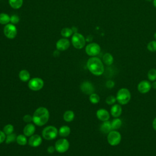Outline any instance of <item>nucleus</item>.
<instances>
[{
  "mask_svg": "<svg viewBox=\"0 0 156 156\" xmlns=\"http://www.w3.org/2000/svg\"><path fill=\"white\" fill-rule=\"evenodd\" d=\"M87 66L89 71L95 76H101L104 72L102 61L96 57L90 58L87 62Z\"/></svg>",
  "mask_w": 156,
  "mask_h": 156,
  "instance_id": "obj_1",
  "label": "nucleus"
},
{
  "mask_svg": "<svg viewBox=\"0 0 156 156\" xmlns=\"http://www.w3.org/2000/svg\"><path fill=\"white\" fill-rule=\"evenodd\" d=\"M33 122L38 126L45 125L49 118V112L48 110L43 107H40L35 110L33 115Z\"/></svg>",
  "mask_w": 156,
  "mask_h": 156,
  "instance_id": "obj_2",
  "label": "nucleus"
},
{
  "mask_svg": "<svg viewBox=\"0 0 156 156\" xmlns=\"http://www.w3.org/2000/svg\"><path fill=\"white\" fill-rule=\"evenodd\" d=\"M116 101L120 105L127 104L131 99L130 91L126 88H120L116 93Z\"/></svg>",
  "mask_w": 156,
  "mask_h": 156,
  "instance_id": "obj_3",
  "label": "nucleus"
},
{
  "mask_svg": "<svg viewBox=\"0 0 156 156\" xmlns=\"http://www.w3.org/2000/svg\"><path fill=\"white\" fill-rule=\"evenodd\" d=\"M58 133V131L57 129L53 126H48L44 127L42 131V136L43 138L46 140H52L55 139Z\"/></svg>",
  "mask_w": 156,
  "mask_h": 156,
  "instance_id": "obj_4",
  "label": "nucleus"
},
{
  "mask_svg": "<svg viewBox=\"0 0 156 156\" xmlns=\"http://www.w3.org/2000/svg\"><path fill=\"white\" fill-rule=\"evenodd\" d=\"M121 141V133L115 130H111L107 135V141L112 146L118 145Z\"/></svg>",
  "mask_w": 156,
  "mask_h": 156,
  "instance_id": "obj_5",
  "label": "nucleus"
},
{
  "mask_svg": "<svg viewBox=\"0 0 156 156\" xmlns=\"http://www.w3.org/2000/svg\"><path fill=\"white\" fill-rule=\"evenodd\" d=\"M85 37L79 33H74L71 38V43L73 46L78 49L83 48L85 45Z\"/></svg>",
  "mask_w": 156,
  "mask_h": 156,
  "instance_id": "obj_6",
  "label": "nucleus"
},
{
  "mask_svg": "<svg viewBox=\"0 0 156 156\" xmlns=\"http://www.w3.org/2000/svg\"><path fill=\"white\" fill-rule=\"evenodd\" d=\"M44 86V82L42 79L39 77H34L29 80L28 87L29 88L34 91H39Z\"/></svg>",
  "mask_w": 156,
  "mask_h": 156,
  "instance_id": "obj_7",
  "label": "nucleus"
},
{
  "mask_svg": "<svg viewBox=\"0 0 156 156\" xmlns=\"http://www.w3.org/2000/svg\"><path fill=\"white\" fill-rule=\"evenodd\" d=\"M55 149L58 153H64L66 152L69 147V143L65 138L58 140L55 144Z\"/></svg>",
  "mask_w": 156,
  "mask_h": 156,
  "instance_id": "obj_8",
  "label": "nucleus"
},
{
  "mask_svg": "<svg viewBox=\"0 0 156 156\" xmlns=\"http://www.w3.org/2000/svg\"><path fill=\"white\" fill-rule=\"evenodd\" d=\"M4 34L5 36L9 39H13L17 35V29L13 24H7L4 28Z\"/></svg>",
  "mask_w": 156,
  "mask_h": 156,
  "instance_id": "obj_9",
  "label": "nucleus"
},
{
  "mask_svg": "<svg viewBox=\"0 0 156 156\" xmlns=\"http://www.w3.org/2000/svg\"><path fill=\"white\" fill-rule=\"evenodd\" d=\"M101 51L100 46L96 43H91L87 45L85 48L86 53L91 57H95L98 55Z\"/></svg>",
  "mask_w": 156,
  "mask_h": 156,
  "instance_id": "obj_10",
  "label": "nucleus"
},
{
  "mask_svg": "<svg viewBox=\"0 0 156 156\" xmlns=\"http://www.w3.org/2000/svg\"><path fill=\"white\" fill-rule=\"evenodd\" d=\"M80 90L85 94L90 95L93 93L94 91V88L93 85L89 81H84L83 82L80 86Z\"/></svg>",
  "mask_w": 156,
  "mask_h": 156,
  "instance_id": "obj_11",
  "label": "nucleus"
},
{
  "mask_svg": "<svg viewBox=\"0 0 156 156\" xmlns=\"http://www.w3.org/2000/svg\"><path fill=\"white\" fill-rule=\"evenodd\" d=\"M151 87L152 85L150 82L146 80H143L138 84L137 89L140 93L145 94L151 90Z\"/></svg>",
  "mask_w": 156,
  "mask_h": 156,
  "instance_id": "obj_12",
  "label": "nucleus"
},
{
  "mask_svg": "<svg viewBox=\"0 0 156 156\" xmlns=\"http://www.w3.org/2000/svg\"><path fill=\"white\" fill-rule=\"evenodd\" d=\"M70 46V42L66 38H60L56 43V48L58 51H63L69 48Z\"/></svg>",
  "mask_w": 156,
  "mask_h": 156,
  "instance_id": "obj_13",
  "label": "nucleus"
},
{
  "mask_svg": "<svg viewBox=\"0 0 156 156\" xmlns=\"http://www.w3.org/2000/svg\"><path fill=\"white\" fill-rule=\"evenodd\" d=\"M42 143V138L41 136L37 134H34L30 136L28 140V144L29 146L35 147L39 146Z\"/></svg>",
  "mask_w": 156,
  "mask_h": 156,
  "instance_id": "obj_14",
  "label": "nucleus"
},
{
  "mask_svg": "<svg viewBox=\"0 0 156 156\" xmlns=\"http://www.w3.org/2000/svg\"><path fill=\"white\" fill-rule=\"evenodd\" d=\"M96 116L100 121L104 122L109 119L110 114L105 108H99L96 112Z\"/></svg>",
  "mask_w": 156,
  "mask_h": 156,
  "instance_id": "obj_15",
  "label": "nucleus"
},
{
  "mask_svg": "<svg viewBox=\"0 0 156 156\" xmlns=\"http://www.w3.org/2000/svg\"><path fill=\"white\" fill-rule=\"evenodd\" d=\"M110 113L114 118H118L122 113V107L120 104H113L110 109Z\"/></svg>",
  "mask_w": 156,
  "mask_h": 156,
  "instance_id": "obj_16",
  "label": "nucleus"
},
{
  "mask_svg": "<svg viewBox=\"0 0 156 156\" xmlns=\"http://www.w3.org/2000/svg\"><path fill=\"white\" fill-rule=\"evenodd\" d=\"M35 131V126L32 123H28L23 129V133L26 136H30L34 134Z\"/></svg>",
  "mask_w": 156,
  "mask_h": 156,
  "instance_id": "obj_17",
  "label": "nucleus"
},
{
  "mask_svg": "<svg viewBox=\"0 0 156 156\" xmlns=\"http://www.w3.org/2000/svg\"><path fill=\"white\" fill-rule=\"evenodd\" d=\"M100 130L103 133H108L111 130H112L111 122L108 120L104 121L100 126Z\"/></svg>",
  "mask_w": 156,
  "mask_h": 156,
  "instance_id": "obj_18",
  "label": "nucleus"
},
{
  "mask_svg": "<svg viewBox=\"0 0 156 156\" xmlns=\"http://www.w3.org/2000/svg\"><path fill=\"white\" fill-rule=\"evenodd\" d=\"M30 73L26 69H22L19 73V78L22 82H27L30 80Z\"/></svg>",
  "mask_w": 156,
  "mask_h": 156,
  "instance_id": "obj_19",
  "label": "nucleus"
},
{
  "mask_svg": "<svg viewBox=\"0 0 156 156\" xmlns=\"http://www.w3.org/2000/svg\"><path fill=\"white\" fill-rule=\"evenodd\" d=\"M58 131L60 136L63 137H66L70 134L71 129H70V127L68 126H63L60 127Z\"/></svg>",
  "mask_w": 156,
  "mask_h": 156,
  "instance_id": "obj_20",
  "label": "nucleus"
},
{
  "mask_svg": "<svg viewBox=\"0 0 156 156\" xmlns=\"http://www.w3.org/2000/svg\"><path fill=\"white\" fill-rule=\"evenodd\" d=\"M102 62L107 65H111L113 62V57L110 53H105L102 57Z\"/></svg>",
  "mask_w": 156,
  "mask_h": 156,
  "instance_id": "obj_21",
  "label": "nucleus"
},
{
  "mask_svg": "<svg viewBox=\"0 0 156 156\" xmlns=\"http://www.w3.org/2000/svg\"><path fill=\"white\" fill-rule=\"evenodd\" d=\"M74 113L72 110H67L63 114V119L66 122H71L74 119Z\"/></svg>",
  "mask_w": 156,
  "mask_h": 156,
  "instance_id": "obj_22",
  "label": "nucleus"
},
{
  "mask_svg": "<svg viewBox=\"0 0 156 156\" xmlns=\"http://www.w3.org/2000/svg\"><path fill=\"white\" fill-rule=\"evenodd\" d=\"M111 125L112 130H117V129H119L121 127L122 121L118 118H115L111 121Z\"/></svg>",
  "mask_w": 156,
  "mask_h": 156,
  "instance_id": "obj_23",
  "label": "nucleus"
},
{
  "mask_svg": "<svg viewBox=\"0 0 156 156\" xmlns=\"http://www.w3.org/2000/svg\"><path fill=\"white\" fill-rule=\"evenodd\" d=\"M9 2L11 7L14 9H18L22 6L23 0H9Z\"/></svg>",
  "mask_w": 156,
  "mask_h": 156,
  "instance_id": "obj_24",
  "label": "nucleus"
},
{
  "mask_svg": "<svg viewBox=\"0 0 156 156\" xmlns=\"http://www.w3.org/2000/svg\"><path fill=\"white\" fill-rule=\"evenodd\" d=\"M10 21V16L5 13H0V24H7Z\"/></svg>",
  "mask_w": 156,
  "mask_h": 156,
  "instance_id": "obj_25",
  "label": "nucleus"
},
{
  "mask_svg": "<svg viewBox=\"0 0 156 156\" xmlns=\"http://www.w3.org/2000/svg\"><path fill=\"white\" fill-rule=\"evenodd\" d=\"M27 136L24 135H22V134H20V135H18L17 136H16V141L17 142V143L20 145V146H24L27 144Z\"/></svg>",
  "mask_w": 156,
  "mask_h": 156,
  "instance_id": "obj_26",
  "label": "nucleus"
},
{
  "mask_svg": "<svg viewBox=\"0 0 156 156\" xmlns=\"http://www.w3.org/2000/svg\"><path fill=\"white\" fill-rule=\"evenodd\" d=\"M147 77L148 79L151 82L156 80V69L152 68L149 69L147 73Z\"/></svg>",
  "mask_w": 156,
  "mask_h": 156,
  "instance_id": "obj_27",
  "label": "nucleus"
},
{
  "mask_svg": "<svg viewBox=\"0 0 156 156\" xmlns=\"http://www.w3.org/2000/svg\"><path fill=\"white\" fill-rule=\"evenodd\" d=\"M61 35L65 38L69 37L71 35H73V30L71 28L65 27L61 30Z\"/></svg>",
  "mask_w": 156,
  "mask_h": 156,
  "instance_id": "obj_28",
  "label": "nucleus"
},
{
  "mask_svg": "<svg viewBox=\"0 0 156 156\" xmlns=\"http://www.w3.org/2000/svg\"><path fill=\"white\" fill-rule=\"evenodd\" d=\"M89 100L91 102V103L96 104H98L100 101V98L98 94L96 93H92L89 96Z\"/></svg>",
  "mask_w": 156,
  "mask_h": 156,
  "instance_id": "obj_29",
  "label": "nucleus"
},
{
  "mask_svg": "<svg viewBox=\"0 0 156 156\" xmlns=\"http://www.w3.org/2000/svg\"><path fill=\"white\" fill-rule=\"evenodd\" d=\"M13 130H14V127H13V125H12L10 124H6L3 128V132L5 133V134L6 135L12 133Z\"/></svg>",
  "mask_w": 156,
  "mask_h": 156,
  "instance_id": "obj_30",
  "label": "nucleus"
},
{
  "mask_svg": "<svg viewBox=\"0 0 156 156\" xmlns=\"http://www.w3.org/2000/svg\"><path fill=\"white\" fill-rule=\"evenodd\" d=\"M16 135L15 133H11V134H9V135H7L6 136V138H5V142L6 144H10L12 142H14L16 139Z\"/></svg>",
  "mask_w": 156,
  "mask_h": 156,
  "instance_id": "obj_31",
  "label": "nucleus"
},
{
  "mask_svg": "<svg viewBox=\"0 0 156 156\" xmlns=\"http://www.w3.org/2000/svg\"><path fill=\"white\" fill-rule=\"evenodd\" d=\"M147 49L151 52L156 51V40H153L150 41L147 45Z\"/></svg>",
  "mask_w": 156,
  "mask_h": 156,
  "instance_id": "obj_32",
  "label": "nucleus"
},
{
  "mask_svg": "<svg viewBox=\"0 0 156 156\" xmlns=\"http://www.w3.org/2000/svg\"><path fill=\"white\" fill-rule=\"evenodd\" d=\"M116 101V98L113 95H110L107 96L105 99V102L108 105H113L115 104Z\"/></svg>",
  "mask_w": 156,
  "mask_h": 156,
  "instance_id": "obj_33",
  "label": "nucleus"
},
{
  "mask_svg": "<svg viewBox=\"0 0 156 156\" xmlns=\"http://www.w3.org/2000/svg\"><path fill=\"white\" fill-rule=\"evenodd\" d=\"M19 21H20V18L16 15H12L10 16V22H11L12 24H16Z\"/></svg>",
  "mask_w": 156,
  "mask_h": 156,
  "instance_id": "obj_34",
  "label": "nucleus"
},
{
  "mask_svg": "<svg viewBox=\"0 0 156 156\" xmlns=\"http://www.w3.org/2000/svg\"><path fill=\"white\" fill-rule=\"evenodd\" d=\"M23 121L25 122H27V123H30L31 121H33V118H32V116H31L30 115H25L23 118Z\"/></svg>",
  "mask_w": 156,
  "mask_h": 156,
  "instance_id": "obj_35",
  "label": "nucleus"
},
{
  "mask_svg": "<svg viewBox=\"0 0 156 156\" xmlns=\"http://www.w3.org/2000/svg\"><path fill=\"white\" fill-rule=\"evenodd\" d=\"M105 86L108 88H112L115 87V82L112 80H108L106 82Z\"/></svg>",
  "mask_w": 156,
  "mask_h": 156,
  "instance_id": "obj_36",
  "label": "nucleus"
},
{
  "mask_svg": "<svg viewBox=\"0 0 156 156\" xmlns=\"http://www.w3.org/2000/svg\"><path fill=\"white\" fill-rule=\"evenodd\" d=\"M5 138H6V135L5 134V133L3 131L0 130V144L5 141Z\"/></svg>",
  "mask_w": 156,
  "mask_h": 156,
  "instance_id": "obj_37",
  "label": "nucleus"
},
{
  "mask_svg": "<svg viewBox=\"0 0 156 156\" xmlns=\"http://www.w3.org/2000/svg\"><path fill=\"white\" fill-rule=\"evenodd\" d=\"M55 151V147L52 146H50L48 147L47 149V151L49 154H52L54 151Z\"/></svg>",
  "mask_w": 156,
  "mask_h": 156,
  "instance_id": "obj_38",
  "label": "nucleus"
},
{
  "mask_svg": "<svg viewBox=\"0 0 156 156\" xmlns=\"http://www.w3.org/2000/svg\"><path fill=\"white\" fill-rule=\"evenodd\" d=\"M152 127L155 130H156V118H155L152 121Z\"/></svg>",
  "mask_w": 156,
  "mask_h": 156,
  "instance_id": "obj_39",
  "label": "nucleus"
},
{
  "mask_svg": "<svg viewBox=\"0 0 156 156\" xmlns=\"http://www.w3.org/2000/svg\"><path fill=\"white\" fill-rule=\"evenodd\" d=\"M151 85H152V87L153 88L156 89V80L154 81L153 83L151 84Z\"/></svg>",
  "mask_w": 156,
  "mask_h": 156,
  "instance_id": "obj_40",
  "label": "nucleus"
},
{
  "mask_svg": "<svg viewBox=\"0 0 156 156\" xmlns=\"http://www.w3.org/2000/svg\"><path fill=\"white\" fill-rule=\"evenodd\" d=\"M153 4H154V7L156 8V0H154V1H153Z\"/></svg>",
  "mask_w": 156,
  "mask_h": 156,
  "instance_id": "obj_41",
  "label": "nucleus"
},
{
  "mask_svg": "<svg viewBox=\"0 0 156 156\" xmlns=\"http://www.w3.org/2000/svg\"><path fill=\"white\" fill-rule=\"evenodd\" d=\"M154 38L155 39V40H156V32L154 34Z\"/></svg>",
  "mask_w": 156,
  "mask_h": 156,
  "instance_id": "obj_42",
  "label": "nucleus"
},
{
  "mask_svg": "<svg viewBox=\"0 0 156 156\" xmlns=\"http://www.w3.org/2000/svg\"><path fill=\"white\" fill-rule=\"evenodd\" d=\"M146 1H152V0H146Z\"/></svg>",
  "mask_w": 156,
  "mask_h": 156,
  "instance_id": "obj_43",
  "label": "nucleus"
}]
</instances>
